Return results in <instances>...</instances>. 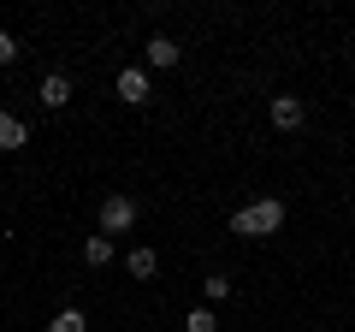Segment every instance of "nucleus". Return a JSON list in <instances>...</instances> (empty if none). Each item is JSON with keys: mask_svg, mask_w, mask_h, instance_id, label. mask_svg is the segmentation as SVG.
I'll return each mask as SVG.
<instances>
[{"mask_svg": "<svg viewBox=\"0 0 355 332\" xmlns=\"http://www.w3.org/2000/svg\"><path fill=\"white\" fill-rule=\"evenodd\" d=\"M148 65L154 72H172L178 65V42L172 36H148Z\"/></svg>", "mask_w": 355, "mask_h": 332, "instance_id": "6e6552de", "label": "nucleus"}, {"mask_svg": "<svg viewBox=\"0 0 355 332\" xmlns=\"http://www.w3.org/2000/svg\"><path fill=\"white\" fill-rule=\"evenodd\" d=\"M113 256H119V249H113V238H83V261H89V267H107Z\"/></svg>", "mask_w": 355, "mask_h": 332, "instance_id": "1a4fd4ad", "label": "nucleus"}, {"mask_svg": "<svg viewBox=\"0 0 355 332\" xmlns=\"http://www.w3.org/2000/svg\"><path fill=\"white\" fill-rule=\"evenodd\" d=\"M36 101L48 107V113L71 107V77H65V72H48V77H42V90H36Z\"/></svg>", "mask_w": 355, "mask_h": 332, "instance_id": "20e7f679", "label": "nucleus"}, {"mask_svg": "<svg viewBox=\"0 0 355 332\" xmlns=\"http://www.w3.org/2000/svg\"><path fill=\"white\" fill-rule=\"evenodd\" d=\"M18 60V36H6V30H0V65H12Z\"/></svg>", "mask_w": 355, "mask_h": 332, "instance_id": "ddd939ff", "label": "nucleus"}, {"mask_svg": "<svg viewBox=\"0 0 355 332\" xmlns=\"http://www.w3.org/2000/svg\"><path fill=\"white\" fill-rule=\"evenodd\" d=\"M24 142H30L24 119H18V113H0V154H18Z\"/></svg>", "mask_w": 355, "mask_h": 332, "instance_id": "39448f33", "label": "nucleus"}, {"mask_svg": "<svg viewBox=\"0 0 355 332\" xmlns=\"http://www.w3.org/2000/svg\"><path fill=\"white\" fill-rule=\"evenodd\" d=\"M279 226H284V202L279 196H261V202H249V208L231 214V238H272Z\"/></svg>", "mask_w": 355, "mask_h": 332, "instance_id": "f257e3e1", "label": "nucleus"}, {"mask_svg": "<svg viewBox=\"0 0 355 332\" xmlns=\"http://www.w3.org/2000/svg\"><path fill=\"white\" fill-rule=\"evenodd\" d=\"M125 267H130V279H154V273H160V256H154L148 243H137V249L125 256Z\"/></svg>", "mask_w": 355, "mask_h": 332, "instance_id": "423d86ee", "label": "nucleus"}, {"mask_svg": "<svg viewBox=\"0 0 355 332\" xmlns=\"http://www.w3.org/2000/svg\"><path fill=\"white\" fill-rule=\"evenodd\" d=\"M113 90H119V101H130V107H142V101L154 95V90H148V72H142V65H125Z\"/></svg>", "mask_w": 355, "mask_h": 332, "instance_id": "7ed1b4c3", "label": "nucleus"}, {"mask_svg": "<svg viewBox=\"0 0 355 332\" xmlns=\"http://www.w3.org/2000/svg\"><path fill=\"white\" fill-rule=\"evenodd\" d=\"M184 332H219V315H214V308H190Z\"/></svg>", "mask_w": 355, "mask_h": 332, "instance_id": "f8f14e48", "label": "nucleus"}, {"mask_svg": "<svg viewBox=\"0 0 355 332\" xmlns=\"http://www.w3.org/2000/svg\"><path fill=\"white\" fill-rule=\"evenodd\" d=\"M272 125L296 131V125H302V101H296V95H272Z\"/></svg>", "mask_w": 355, "mask_h": 332, "instance_id": "0eeeda50", "label": "nucleus"}, {"mask_svg": "<svg viewBox=\"0 0 355 332\" xmlns=\"http://www.w3.org/2000/svg\"><path fill=\"white\" fill-rule=\"evenodd\" d=\"M48 332H89V320H83V308H60Z\"/></svg>", "mask_w": 355, "mask_h": 332, "instance_id": "9b49d317", "label": "nucleus"}, {"mask_svg": "<svg viewBox=\"0 0 355 332\" xmlns=\"http://www.w3.org/2000/svg\"><path fill=\"white\" fill-rule=\"evenodd\" d=\"M202 297H207V308H219V303L231 297V279H225V273H207V279H202Z\"/></svg>", "mask_w": 355, "mask_h": 332, "instance_id": "9d476101", "label": "nucleus"}, {"mask_svg": "<svg viewBox=\"0 0 355 332\" xmlns=\"http://www.w3.org/2000/svg\"><path fill=\"white\" fill-rule=\"evenodd\" d=\"M137 214H142V208H137V196L113 190V196L101 202V238H119V231H130V226H137Z\"/></svg>", "mask_w": 355, "mask_h": 332, "instance_id": "f03ea898", "label": "nucleus"}]
</instances>
